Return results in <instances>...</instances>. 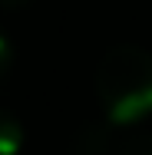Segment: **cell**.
<instances>
[{"mask_svg": "<svg viewBox=\"0 0 152 155\" xmlns=\"http://www.w3.org/2000/svg\"><path fill=\"white\" fill-rule=\"evenodd\" d=\"M96 96L113 122H139L152 112V53L113 46L96 66Z\"/></svg>", "mask_w": 152, "mask_h": 155, "instance_id": "obj_1", "label": "cell"}, {"mask_svg": "<svg viewBox=\"0 0 152 155\" xmlns=\"http://www.w3.org/2000/svg\"><path fill=\"white\" fill-rule=\"evenodd\" d=\"M20 139H23L20 122H17L10 112L0 109V155H13L17 149H20Z\"/></svg>", "mask_w": 152, "mask_h": 155, "instance_id": "obj_2", "label": "cell"}, {"mask_svg": "<svg viewBox=\"0 0 152 155\" xmlns=\"http://www.w3.org/2000/svg\"><path fill=\"white\" fill-rule=\"evenodd\" d=\"M119 155H152V135H136L122 145Z\"/></svg>", "mask_w": 152, "mask_h": 155, "instance_id": "obj_3", "label": "cell"}, {"mask_svg": "<svg viewBox=\"0 0 152 155\" xmlns=\"http://www.w3.org/2000/svg\"><path fill=\"white\" fill-rule=\"evenodd\" d=\"M10 63H13V50H10V40L0 33V79L7 76V69H10Z\"/></svg>", "mask_w": 152, "mask_h": 155, "instance_id": "obj_4", "label": "cell"}, {"mask_svg": "<svg viewBox=\"0 0 152 155\" xmlns=\"http://www.w3.org/2000/svg\"><path fill=\"white\" fill-rule=\"evenodd\" d=\"M0 3H7V7H20V3H27V0H0Z\"/></svg>", "mask_w": 152, "mask_h": 155, "instance_id": "obj_5", "label": "cell"}]
</instances>
